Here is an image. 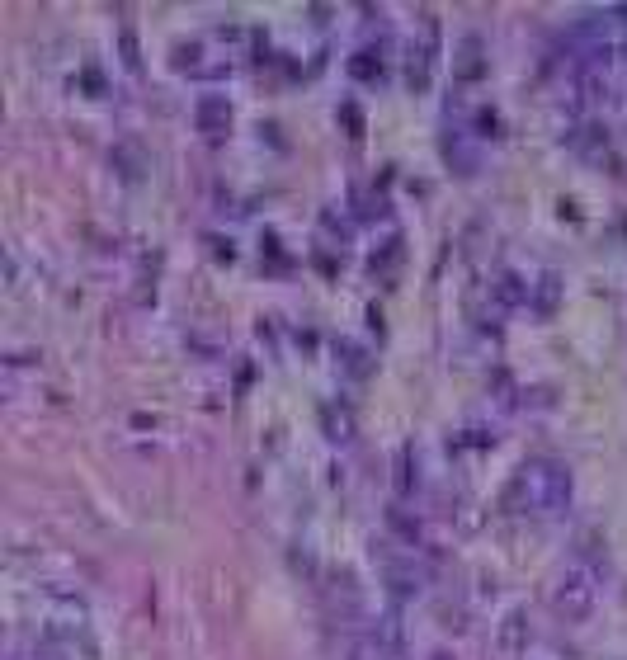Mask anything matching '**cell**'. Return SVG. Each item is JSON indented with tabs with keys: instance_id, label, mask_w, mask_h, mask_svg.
Here are the masks:
<instances>
[{
	"instance_id": "3957f363",
	"label": "cell",
	"mask_w": 627,
	"mask_h": 660,
	"mask_svg": "<svg viewBox=\"0 0 627 660\" xmlns=\"http://www.w3.org/2000/svg\"><path fill=\"white\" fill-rule=\"evenodd\" d=\"M15 660H19V656H15Z\"/></svg>"
},
{
	"instance_id": "7a4b0ae2",
	"label": "cell",
	"mask_w": 627,
	"mask_h": 660,
	"mask_svg": "<svg viewBox=\"0 0 627 660\" xmlns=\"http://www.w3.org/2000/svg\"><path fill=\"white\" fill-rule=\"evenodd\" d=\"M599 585H604V566L590 552H576L552 585V609L566 613V618H585L599 604Z\"/></svg>"
},
{
	"instance_id": "6da1fadb",
	"label": "cell",
	"mask_w": 627,
	"mask_h": 660,
	"mask_svg": "<svg viewBox=\"0 0 627 660\" xmlns=\"http://www.w3.org/2000/svg\"><path fill=\"white\" fill-rule=\"evenodd\" d=\"M510 500L533 519H552L571 505V472L566 462L557 458H528L519 472H514Z\"/></svg>"
}]
</instances>
